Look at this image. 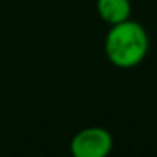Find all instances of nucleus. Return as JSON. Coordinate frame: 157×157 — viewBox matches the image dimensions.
<instances>
[{"instance_id": "obj_2", "label": "nucleus", "mask_w": 157, "mask_h": 157, "mask_svg": "<svg viewBox=\"0 0 157 157\" xmlns=\"http://www.w3.org/2000/svg\"><path fill=\"white\" fill-rule=\"evenodd\" d=\"M113 149V137L103 127H86L75 133L69 150L75 157H106Z\"/></svg>"}, {"instance_id": "obj_3", "label": "nucleus", "mask_w": 157, "mask_h": 157, "mask_svg": "<svg viewBox=\"0 0 157 157\" xmlns=\"http://www.w3.org/2000/svg\"><path fill=\"white\" fill-rule=\"evenodd\" d=\"M96 12L106 25H115L130 19L132 2L130 0H96Z\"/></svg>"}, {"instance_id": "obj_1", "label": "nucleus", "mask_w": 157, "mask_h": 157, "mask_svg": "<svg viewBox=\"0 0 157 157\" xmlns=\"http://www.w3.org/2000/svg\"><path fill=\"white\" fill-rule=\"evenodd\" d=\"M150 39L140 22L127 19L110 25L105 36V54L113 66L120 69L137 68L149 54Z\"/></svg>"}]
</instances>
